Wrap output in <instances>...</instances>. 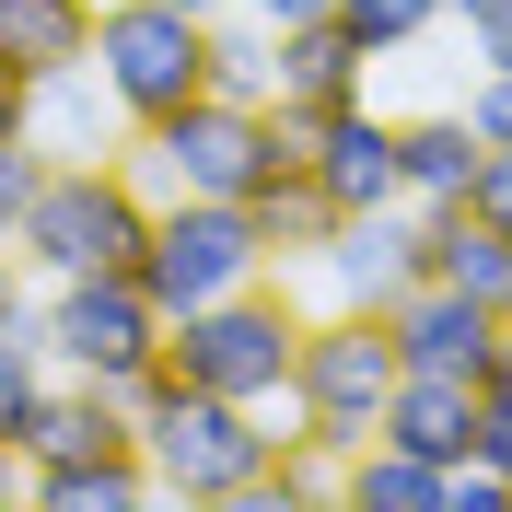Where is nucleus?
Instances as JSON below:
<instances>
[{
  "label": "nucleus",
  "instance_id": "obj_1",
  "mask_svg": "<svg viewBox=\"0 0 512 512\" xmlns=\"http://www.w3.org/2000/svg\"><path fill=\"white\" fill-rule=\"evenodd\" d=\"M128 140H140L128 175L152 198H256V187H280V175H303V128L280 105H256V94H198L175 117L128 128Z\"/></svg>",
  "mask_w": 512,
  "mask_h": 512
},
{
  "label": "nucleus",
  "instance_id": "obj_2",
  "mask_svg": "<svg viewBox=\"0 0 512 512\" xmlns=\"http://www.w3.org/2000/svg\"><path fill=\"white\" fill-rule=\"evenodd\" d=\"M128 431H140V466H152V501H233V489L291 443V419L233 408L187 373H152L128 396Z\"/></svg>",
  "mask_w": 512,
  "mask_h": 512
},
{
  "label": "nucleus",
  "instance_id": "obj_3",
  "mask_svg": "<svg viewBox=\"0 0 512 512\" xmlns=\"http://www.w3.org/2000/svg\"><path fill=\"white\" fill-rule=\"evenodd\" d=\"M152 245V187L128 175V152H47V187L12 222L24 280H94V268H140Z\"/></svg>",
  "mask_w": 512,
  "mask_h": 512
},
{
  "label": "nucleus",
  "instance_id": "obj_4",
  "mask_svg": "<svg viewBox=\"0 0 512 512\" xmlns=\"http://www.w3.org/2000/svg\"><path fill=\"white\" fill-rule=\"evenodd\" d=\"M291 350H303V303L280 291V268L163 326V373L210 384L233 408H268V419H291Z\"/></svg>",
  "mask_w": 512,
  "mask_h": 512
},
{
  "label": "nucleus",
  "instance_id": "obj_5",
  "mask_svg": "<svg viewBox=\"0 0 512 512\" xmlns=\"http://www.w3.org/2000/svg\"><path fill=\"white\" fill-rule=\"evenodd\" d=\"M396 373H408V361H396L384 315H361V303H315V315H303V350H291V431L350 466V454L373 443Z\"/></svg>",
  "mask_w": 512,
  "mask_h": 512
},
{
  "label": "nucleus",
  "instance_id": "obj_6",
  "mask_svg": "<svg viewBox=\"0 0 512 512\" xmlns=\"http://www.w3.org/2000/svg\"><path fill=\"white\" fill-rule=\"evenodd\" d=\"M47 361L70 384H105V396H140L163 373V303L140 291V268H94V280H47Z\"/></svg>",
  "mask_w": 512,
  "mask_h": 512
},
{
  "label": "nucleus",
  "instance_id": "obj_7",
  "mask_svg": "<svg viewBox=\"0 0 512 512\" xmlns=\"http://www.w3.org/2000/svg\"><path fill=\"white\" fill-rule=\"evenodd\" d=\"M94 82L117 94L128 128L198 105L210 94V12H175V0H94Z\"/></svg>",
  "mask_w": 512,
  "mask_h": 512
},
{
  "label": "nucleus",
  "instance_id": "obj_8",
  "mask_svg": "<svg viewBox=\"0 0 512 512\" xmlns=\"http://www.w3.org/2000/svg\"><path fill=\"white\" fill-rule=\"evenodd\" d=\"M268 280V233L245 198H152V245H140V291L163 303V326L222 303V291Z\"/></svg>",
  "mask_w": 512,
  "mask_h": 512
},
{
  "label": "nucleus",
  "instance_id": "obj_9",
  "mask_svg": "<svg viewBox=\"0 0 512 512\" xmlns=\"http://www.w3.org/2000/svg\"><path fill=\"white\" fill-rule=\"evenodd\" d=\"M315 280H326V303H361V315H384L396 291L431 280V210H408V198L350 210V222L315 245Z\"/></svg>",
  "mask_w": 512,
  "mask_h": 512
},
{
  "label": "nucleus",
  "instance_id": "obj_10",
  "mask_svg": "<svg viewBox=\"0 0 512 512\" xmlns=\"http://www.w3.org/2000/svg\"><path fill=\"white\" fill-rule=\"evenodd\" d=\"M384 338H396L408 373H443V384H489V361H501V315H489L478 291H454V280L396 291L384 303Z\"/></svg>",
  "mask_w": 512,
  "mask_h": 512
},
{
  "label": "nucleus",
  "instance_id": "obj_11",
  "mask_svg": "<svg viewBox=\"0 0 512 512\" xmlns=\"http://www.w3.org/2000/svg\"><path fill=\"white\" fill-rule=\"evenodd\" d=\"M303 175H315V198L350 222V210H384V198H408V175H396V117H384L373 94L338 105V117L303 128Z\"/></svg>",
  "mask_w": 512,
  "mask_h": 512
},
{
  "label": "nucleus",
  "instance_id": "obj_12",
  "mask_svg": "<svg viewBox=\"0 0 512 512\" xmlns=\"http://www.w3.org/2000/svg\"><path fill=\"white\" fill-rule=\"evenodd\" d=\"M361 94H373V47L338 24V12H326V24H280V47H268V105H280L291 128L338 117V105H361Z\"/></svg>",
  "mask_w": 512,
  "mask_h": 512
},
{
  "label": "nucleus",
  "instance_id": "obj_13",
  "mask_svg": "<svg viewBox=\"0 0 512 512\" xmlns=\"http://www.w3.org/2000/svg\"><path fill=\"white\" fill-rule=\"evenodd\" d=\"M128 443H140V431H128V396L70 384V373H47L35 408L12 419V454H24V466H82V454H128Z\"/></svg>",
  "mask_w": 512,
  "mask_h": 512
},
{
  "label": "nucleus",
  "instance_id": "obj_14",
  "mask_svg": "<svg viewBox=\"0 0 512 512\" xmlns=\"http://www.w3.org/2000/svg\"><path fill=\"white\" fill-rule=\"evenodd\" d=\"M478 163H489V140L466 128V105H443V117H396V175H408V210H466Z\"/></svg>",
  "mask_w": 512,
  "mask_h": 512
},
{
  "label": "nucleus",
  "instance_id": "obj_15",
  "mask_svg": "<svg viewBox=\"0 0 512 512\" xmlns=\"http://www.w3.org/2000/svg\"><path fill=\"white\" fill-rule=\"evenodd\" d=\"M94 59V0H0V70L59 82Z\"/></svg>",
  "mask_w": 512,
  "mask_h": 512
},
{
  "label": "nucleus",
  "instance_id": "obj_16",
  "mask_svg": "<svg viewBox=\"0 0 512 512\" xmlns=\"http://www.w3.org/2000/svg\"><path fill=\"white\" fill-rule=\"evenodd\" d=\"M466 419H478V384H443V373H396V396H384V443L431 454V466H454L466 454Z\"/></svg>",
  "mask_w": 512,
  "mask_h": 512
},
{
  "label": "nucleus",
  "instance_id": "obj_17",
  "mask_svg": "<svg viewBox=\"0 0 512 512\" xmlns=\"http://www.w3.org/2000/svg\"><path fill=\"white\" fill-rule=\"evenodd\" d=\"M24 501H47V512H140L152 501V466H140V443L82 454V466H24Z\"/></svg>",
  "mask_w": 512,
  "mask_h": 512
},
{
  "label": "nucleus",
  "instance_id": "obj_18",
  "mask_svg": "<svg viewBox=\"0 0 512 512\" xmlns=\"http://www.w3.org/2000/svg\"><path fill=\"white\" fill-rule=\"evenodd\" d=\"M431 280L478 291L489 315H512V233H489L478 210H431Z\"/></svg>",
  "mask_w": 512,
  "mask_h": 512
},
{
  "label": "nucleus",
  "instance_id": "obj_19",
  "mask_svg": "<svg viewBox=\"0 0 512 512\" xmlns=\"http://www.w3.org/2000/svg\"><path fill=\"white\" fill-rule=\"evenodd\" d=\"M338 501H350V512H443V466L373 431V443L338 466Z\"/></svg>",
  "mask_w": 512,
  "mask_h": 512
},
{
  "label": "nucleus",
  "instance_id": "obj_20",
  "mask_svg": "<svg viewBox=\"0 0 512 512\" xmlns=\"http://www.w3.org/2000/svg\"><path fill=\"white\" fill-rule=\"evenodd\" d=\"M117 94H105L94 82V59L82 70H59V82H35V140H47V152H117Z\"/></svg>",
  "mask_w": 512,
  "mask_h": 512
},
{
  "label": "nucleus",
  "instance_id": "obj_21",
  "mask_svg": "<svg viewBox=\"0 0 512 512\" xmlns=\"http://www.w3.org/2000/svg\"><path fill=\"white\" fill-rule=\"evenodd\" d=\"M245 210H256V233H268V268H315V245L338 233V210L315 198V175H280V187H256Z\"/></svg>",
  "mask_w": 512,
  "mask_h": 512
},
{
  "label": "nucleus",
  "instance_id": "obj_22",
  "mask_svg": "<svg viewBox=\"0 0 512 512\" xmlns=\"http://www.w3.org/2000/svg\"><path fill=\"white\" fill-rule=\"evenodd\" d=\"M268 47L280 35L256 24V12H210V94H256L268 105Z\"/></svg>",
  "mask_w": 512,
  "mask_h": 512
},
{
  "label": "nucleus",
  "instance_id": "obj_23",
  "mask_svg": "<svg viewBox=\"0 0 512 512\" xmlns=\"http://www.w3.org/2000/svg\"><path fill=\"white\" fill-rule=\"evenodd\" d=\"M338 24H350L373 59H396V47H419L431 24H454V0H338Z\"/></svg>",
  "mask_w": 512,
  "mask_h": 512
},
{
  "label": "nucleus",
  "instance_id": "obj_24",
  "mask_svg": "<svg viewBox=\"0 0 512 512\" xmlns=\"http://www.w3.org/2000/svg\"><path fill=\"white\" fill-rule=\"evenodd\" d=\"M47 373H59V361H47V315L24 303V315L0 326V431H12V419L35 408V384H47Z\"/></svg>",
  "mask_w": 512,
  "mask_h": 512
},
{
  "label": "nucleus",
  "instance_id": "obj_25",
  "mask_svg": "<svg viewBox=\"0 0 512 512\" xmlns=\"http://www.w3.org/2000/svg\"><path fill=\"white\" fill-rule=\"evenodd\" d=\"M35 187H47V140H0V245H12V222L35 210Z\"/></svg>",
  "mask_w": 512,
  "mask_h": 512
},
{
  "label": "nucleus",
  "instance_id": "obj_26",
  "mask_svg": "<svg viewBox=\"0 0 512 512\" xmlns=\"http://www.w3.org/2000/svg\"><path fill=\"white\" fill-rule=\"evenodd\" d=\"M466 454L512 478V384H478V419H466Z\"/></svg>",
  "mask_w": 512,
  "mask_h": 512
},
{
  "label": "nucleus",
  "instance_id": "obj_27",
  "mask_svg": "<svg viewBox=\"0 0 512 512\" xmlns=\"http://www.w3.org/2000/svg\"><path fill=\"white\" fill-rule=\"evenodd\" d=\"M466 128H478L489 152L512 140V70H478V82H466Z\"/></svg>",
  "mask_w": 512,
  "mask_h": 512
},
{
  "label": "nucleus",
  "instance_id": "obj_28",
  "mask_svg": "<svg viewBox=\"0 0 512 512\" xmlns=\"http://www.w3.org/2000/svg\"><path fill=\"white\" fill-rule=\"evenodd\" d=\"M466 47L478 70H512V0H466Z\"/></svg>",
  "mask_w": 512,
  "mask_h": 512
},
{
  "label": "nucleus",
  "instance_id": "obj_29",
  "mask_svg": "<svg viewBox=\"0 0 512 512\" xmlns=\"http://www.w3.org/2000/svg\"><path fill=\"white\" fill-rule=\"evenodd\" d=\"M466 210H478L489 233H512V140H501V152L478 163V187H466Z\"/></svg>",
  "mask_w": 512,
  "mask_h": 512
},
{
  "label": "nucleus",
  "instance_id": "obj_30",
  "mask_svg": "<svg viewBox=\"0 0 512 512\" xmlns=\"http://www.w3.org/2000/svg\"><path fill=\"white\" fill-rule=\"evenodd\" d=\"M0 140H35V82L24 70H0Z\"/></svg>",
  "mask_w": 512,
  "mask_h": 512
},
{
  "label": "nucleus",
  "instance_id": "obj_31",
  "mask_svg": "<svg viewBox=\"0 0 512 512\" xmlns=\"http://www.w3.org/2000/svg\"><path fill=\"white\" fill-rule=\"evenodd\" d=\"M233 12H256V24L280 35V24H326V12H338V0H233Z\"/></svg>",
  "mask_w": 512,
  "mask_h": 512
},
{
  "label": "nucleus",
  "instance_id": "obj_32",
  "mask_svg": "<svg viewBox=\"0 0 512 512\" xmlns=\"http://www.w3.org/2000/svg\"><path fill=\"white\" fill-rule=\"evenodd\" d=\"M24 303H35V291H24V256H12V245H0V326H12V315H24Z\"/></svg>",
  "mask_w": 512,
  "mask_h": 512
},
{
  "label": "nucleus",
  "instance_id": "obj_33",
  "mask_svg": "<svg viewBox=\"0 0 512 512\" xmlns=\"http://www.w3.org/2000/svg\"><path fill=\"white\" fill-rule=\"evenodd\" d=\"M12 489H24V454H12V431H0V501H12Z\"/></svg>",
  "mask_w": 512,
  "mask_h": 512
},
{
  "label": "nucleus",
  "instance_id": "obj_34",
  "mask_svg": "<svg viewBox=\"0 0 512 512\" xmlns=\"http://www.w3.org/2000/svg\"><path fill=\"white\" fill-rule=\"evenodd\" d=\"M489 384H512V315H501V361H489Z\"/></svg>",
  "mask_w": 512,
  "mask_h": 512
},
{
  "label": "nucleus",
  "instance_id": "obj_35",
  "mask_svg": "<svg viewBox=\"0 0 512 512\" xmlns=\"http://www.w3.org/2000/svg\"><path fill=\"white\" fill-rule=\"evenodd\" d=\"M175 12H233V0H175Z\"/></svg>",
  "mask_w": 512,
  "mask_h": 512
}]
</instances>
